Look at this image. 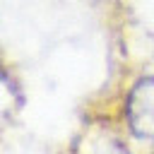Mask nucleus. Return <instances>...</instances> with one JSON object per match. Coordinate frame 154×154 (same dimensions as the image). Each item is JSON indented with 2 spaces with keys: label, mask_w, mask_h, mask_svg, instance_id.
<instances>
[{
  "label": "nucleus",
  "mask_w": 154,
  "mask_h": 154,
  "mask_svg": "<svg viewBox=\"0 0 154 154\" xmlns=\"http://www.w3.org/2000/svg\"><path fill=\"white\" fill-rule=\"evenodd\" d=\"M132 118V130H137L142 137L154 140V82H144L142 89H137V111Z\"/></svg>",
  "instance_id": "f257e3e1"
}]
</instances>
